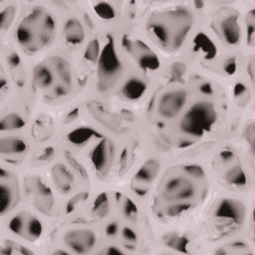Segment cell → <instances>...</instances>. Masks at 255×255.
<instances>
[{"mask_svg": "<svg viewBox=\"0 0 255 255\" xmlns=\"http://www.w3.org/2000/svg\"><path fill=\"white\" fill-rule=\"evenodd\" d=\"M55 154V149L53 147H47V149H44L41 155H40V159H44V161H47V159L52 158V155Z\"/></svg>", "mask_w": 255, "mask_h": 255, "instance_id": "44", "label": "cell"}, {"mask_svg": "<svg viewBox=\"0 0 255 255\" xmlns=\"http://www.w3.org/2000/svg\"><path fill=\"white\" fill-rule=\"evenodd\" d=\"M52 67L55 69L56 75H59V77L61 79L64 85L71 87V67H69V64H68L67 60L63 59V57H60V56H55V57H52Z\"/></svg>", "mask_w": 255, "mask_h": 255, "instance_id": "23", "label": "cell"}, {"mask_svg": "<svg viewBox=\"0 0 255 255\" xmlns=\"http://www.w3.org/2000/svg\"><path fill=\"white\" fill-rule=\"evenodd\" d=\"M246 32L247 43L251 47H255V8H253L246 16Z\"/></svg>", "mask_w": 255, "mask_h": 255, "instance_id": "33", "label": "cell"}, {"mask_svg": "<svg viewBox=\"0 0 255 255\" xmlns=\"http://www.w3.org/2000/svg\"><path fill=\"white\" fill-rule=\"evenodd\" d=\"M93 9H95L96 15L105 21H111V20H115L117 17V11H116L115 5L111 3H105V1L95 3Z\"/></svg>", "mask_w": 255, "mask_h": 255, "instance_id": "26", "label": "cell"}, {"mask_svg": "<svg viewBox=\"0 0 255 255\" xmlns=\"http://www.w3.org/2000/svg\"><path fill=\"white\" fill-rule=\"evenodd\" d=\"M193 27V15L185 8L161 12L151 17L147 25L153 39L165 49L175 51L186 39Z\"/></svg>", "mask_w": 255, "mask_h": 255, "instance_id": "1", "label": "cell"}, {"mask_svg": "<svg viewBox=\"0 0 255 255\" xmlns=\"http://www.w3.org/2000/svg\"><path fill=\"white\" fill-rule=\"evenodd\" d=\"M108 211H109V197L107 193H101L93 202L92 213L97 218H104L108 214Z\"/></svg>", "mask_w": 255, "mask_h": 255, "instance_id": "27", "label": "cell"}, {"mask_svg": "<svg viewBox=\"0 0 255 255\" xmlns=\"http://www.w3.org/2000/svg\"><path fill=\"white\" fill-rule=\"evenodd\" d=\"M217 120L218 112L215 109L214 104L209 101H199L186 112V115L183 116L179 123V128L189 137L198 138L211 130Z\"/></svg>", "mask_w": 255, "mask_h": 255, "instance_id": "3", "label": "cell"}, {"mask_svg": "<svg viewBox=\"0 0 255 255\" xmlns=\"http://www.w3.org/2000/svg\"><path fill=\"white\" fill-rule=\"evenodd\" d=\"M130 51L137 57V63L145 72H154L159 68V60L155 53L147 47L146 44L138 40L131 44Z\"/></svg>", "mask_w": 255, "mask_h": 255, "instance_id": "11", "label": "cell"}, {"mask_svg": "<svg viewBox=\"0 0 255 255\" xmlns=\"http://www.w3.org/2000/svg\"><path fill=\"white\" fill-rule=\"evenodd\" d=\"M249 73H250L251 79L255 83V56H253L250 60V64H249Z\"/></svg>", "mask_w": 255, "mask_h": 255, "instance_id": "45", "label": "cell"}, {"mask_svg": "<svg viewBox=\"0 0 255 255\" xmlns=\"http://www.w3.org/2000/svg\"><path fill=\"white\" fill-rule=\"evenodd\" d=\"M237 154L230 149L222 150L217 157V163L219 169H222L223 182L235 189H243L247 186L246 171L243 170L237 161Z\"/></svg>", "mask_w": 255, "mask_h": 255, "instance_id": "4", "label": "cell"}, {"mask_svg": "<svg viewBox=\"0 0 255 255\" xmlns=\"http://www.w3.org/2000/svg\"><path fill=\"white\" fill-rule=\"evenodd\" d=\"M183 170L186 171L191 178L205 179V171H203L202 167L198 166V165H186V166H183Z\"/></svg>", "mask_w": 255, "mask_h": 255, "instance_id": "37", "label": "cell"}, {"mask_svg": "<svg viewBox=\"0 0 255 255\" xmlns=\"http://www.w3.org/2000/svg\"><path fill=\"white\" fill-rule=\"evenodd\" d=\"M215 255H253L246 243L243 242H234L230 243L229 249L227 247H222L217 250Z\"/></svg>", "mask_w": 255, "mask_h": 255, "instance_id": "28", "label": "cell"}, {"mask_svg": "<svg viewBox=\"0 0 255 255\" xmlns=\"http://www.w3.org/2000/svg\"><path fill=\"white\" fill-rule=\"evenodd\" d=\"M201 92H203L205 95H211V93L214 92V89L211 88L210 84H202V85H201Z\"/></svg>", "mask_w": 255, "mask_h": 255, "instance_id": "46", "label": "cell"}, {"mask_svg": "<svg viewBox=\"0 0 255 255\" xmlns=\"http://www.w3.org/2000/svg\"><path fill=\"white\" fill-rule=\"evenodd\" d=\"M105 233H107L108 237H115L119 233V225L116 222H111L105 227Z\"/></svg>", "mask_w": 255, "mask_h": 255, "instance_id": "42", "label": "cell"}, {"mask_svg": "<svg viewBox=\"0 0 255 255\" xmlns=\"http://www.w3.org/2000/svg\"><path fill=\"white\" fill-rule=\"evenodd\" d=\"M123 238L129 243H135L137 242V234H135L134 231L129 229V227H125L123 230Z\"/></svg>", "mask_w": 255, "mask_h": 255, "instance_id": "39", "label": "cell"}, {"mask_svg": "<svg viewBox=\"0 0 255 255\" xmlns=\"http://www.w3.org/2000/svg\"><path fill=\"white\" fill-rule=\"evenodd\" d=\"M194 51L197 55H199L203 60H213L217 56V47L215 44L203 33H198L194 39Z\"/></svg>", "mask_w": 255, "mask_h": 255, "instance_id": "18", "label": "cell"}, {"mask_svg": "<svg viewBox=\"0 0 255 255\" xmlns=\"http://www.w3.org/2000/svg\"><path fill=\"white\" fill-rule=\"evenodd\" d=\"M253 238H254L255 243V207L254 210H253Z\"/></svg>", "mask_w": 255, "mask_h": 255, "instance_id": "48", "label": "cell"}, {"mask_svg": "<svg viewBox=\"0 0 255 255\" xmlns=\"http://www.w3.org/2000/svg\"><path fill=\"white\" fill-rule=\"evenodd\" d=\"M52 93L55 95V97H63V96H67L69 93V87L64 85V84H60V85H56L53 88Z\"/></svg>", "mask_w": 255, "mask_h": 255, "instance_id": "40", "label": "cell"}, {"mask_svg": "<svg viewBox=\"0 0 255 255\" xmlns=\"http://www.w3.org/2000/svg\"><path fill=\"white\" fill-rule=\"evenodd\" d=\"M64 37L68 44L71 45H79L85 40V31L83 24L77 19H69L64 25Z\"/></svg>", "mask_w": 255, "mask_h": 255, "instance_id": "17", "label": "cell"}, {"mask_svg": "<svg viewBox=\"0 0 255 255\" xmlns=\"http://www.w3.org/2000/svg\"><path fill=\"white\" fill-rule=\"evenodd\" d=\"M52 255H71L69 253H67V251L64 250H56L52 253Z\"/></svg>", "mask_w": 255, "mask_h": 255, "instance_id": "50", "label": "cell"}, {"mask_svg": "<svg viewBox=\"0 0 255 255\" xmlns=\"http://www.w3.org/2000/svg\"><path fill=\"white\" fill-rule=\"evenodd\" d=\"M99 255H127V254L123 253L120 249H117V247L111 246V247H107V249H104Z\"/></svg>", "mask_w": 255, "mask_h": 255, "instance_id": "41", "label": "cell"}, {"mask_svg": "<svg viewBox=\"0 0 255 255\" xmlns=\"http://www.w3.org/2000/svg\"><path fill=\"white\" fill-rule=\"evenodd\" d=\"M146 89L147 84L145 80L139 79V77H130L124 83L123 88H121V96L129 101H135L145 95Z\"/></svg>", "mask_w": 255, "mask_h": 255, "instance_id": "13", "label": "cell"}, {"mask_svg": "<svg viewBox=\"0 0 255 255\" xmlns=\"http://www.w3.org/2000/svg\"><path fill=\"white\" fill-rule=\"evenodd\" d=\"M100 53H101V49H100V43L99 40L95 39L92 40L91 43L87 45V49L84 52V59L89 61L92 64H97L100 57Z\"/></svg>", "mask_w": 255, "mask_h": 255, "instance_id": "32", "label": "cell"}, {"mask_svg": "<svg viewBox=\"0 0 255 255\" xmlns=\"http://www.w3.org/2000/svg\"><path fill=\"white\" fill-rule=\"evenodd\" d=\"M195 185L190 178L186 177H173L163 186V198L170 202L186 203L187 201L194 198Z\"/></svg>", "mask_w": 255, "mask_h": 255, "instance_id": "7", "label": "cell"}, {"mask_svg": "<svg viewBox=\"0 0 255 255\" xmlns=\"http://www.w3.org/2000/svg\"><path fill=\"white\" fill-rule=\"evenodd\" d=\"M243 141L247 143L249 146V151H250L251 157L255 161V121L250 123L245 129H243L242 133Z\"/></svg>", "mask_w": 255, "mask_h": 255, "instance_id": "29", "label": "cell"}, {"mask_svg": "<svg viewBox=\"0 0 255 255\" xmlns=\"http://www.w3.org/2000/svg\"><path fill=\"white\" fill-rule=\"evenodd\" d=\"M95 135H97V133H96L92 128L81 127L75 129V130H72L71 133L68 134V141H69L73 146H85Z\"/></svg>", "mask_w": 255, "mask_h": 255, "instance_id": "22", "label": "cell"}, {"mask_svg": "<svg viewBox=\"0 0 255 255\" xmlns=\"http://www.w3.org/2000/svg\"><path fill=\"white\" fill-rule=\"evenodd\" d=\"M183 73H185V67H183V64H177L174 65V75L173 76V79H179V77H182Z\"/></svg>", "mask_w": 255, "mask_h": 255, "instance_id": "43", "label": "cell"}, {"mask_svg": "<svg viewBox=\"0 0 255 255\" xmlns=\"http://www.w3.org/2000/svg\"><path fill=\"white\" fill-rule=\"evenodd\" d=\"M55 76L51 68L45 65V64H37L33 69V83L40 89H47L53 84Z\"/></svg>", "mask_w": 255, "mask_h": 255, "instance_id": "19", "label": "cell"}, {"mask_svg": "<svg viewBox=\"0 0 255 255\" xmlns=\"http://www.w3.org/2000/svg\"><path fill=\"white\" fill-rule=\"evenodd\" d=\"M9 179H0V215L11 210L16 203V191Z\"/></svg>", "mask_w": 255, "mask_h": 255, "instance_id": "16", "label": "cell"}, {"mask_svg": "<svg viewBox=\"0 0 255 255\" xmlns=\"http://www.w3.org/2000/svg\"><path fill=\"white\" fill-rule=\"evenodd\" d=\"M215 29L227 45H238L242 39L239 16L235 9H225L215 20Z\"/></svg>", "mask_w": 255, "mask_h": 255, "instance_id": "6", "label": "cell"}, {"mask_svg": "<svg viewBox=\"0 0 255 255\" xmlns=\"http://www.w3.org/2000/svg\"><path fill=\"white\" fill-rule=\"evenodd\" d=\"M15 7H8L0 12V31H7L15 19Z\"/></svg>", "mask_w": 255, "mask_h": 255, "instance_id": "34", "label": "cell"}, {"mask_svg": "<svg viewBox=\"0 0 255 255\" xmlns=\"http://www.w3.org/2000/svg\"><path fill=\"white\" fill-rule=\"evenodd\" d=\"M246 219V206L241 201L226 198L217 205L214 210V221L223 229L241 226Z\"/></svg>", "mask_w": 255, "mask_h": 255, "instance_id": "5", "label": "cell"}, {"mask_svg": "<svg viewBox=\"0 0 255 255\" xmlns=\"http://www.w3.org/2000/svg\"><path fill=\"white\" fill-rule=\"evenodd\" d=\"M4 85H5V83H4V80H0V91L3 89Z\"/></svg>", "mask_w": 255, "mask_h": 255, "instance_id": "51", "label": "cell"}, {"mask_svg": "<svg viewBox=\"0 0 255 255\" xmlns=\"http://www.w3.org/2000/svg\"><path fill=\"white\" fill-rule=\"evenodd\" d=\"M187 101V92L183 89H171L165 92L158 100L157 112L163 119H174L183 111Z\"/></svg>", "mask_w": 255, "mask_h": 255, "instance_id": "8", "label": "cell"}, {"mask_svg": "<svg viewBox=\"0 0 255 255\" xmlns=\"http://www.w3.org/2000/svg\"><path fill=\"white\" fill-rule=\"evenodd\" d=\"M165 243L171 249L182 251V253H187V242L183 238L178 237V235H166L165 237Z\"/></svg>", "mask_w": 255, "mask_h": 255, "instance_id": "35", "label": "cell"}, {"mask_svg": "<svg viewBox=\"0 0 255 255\" xmlns=\"http://www.w3.org/2000/svg\"><path fill=\"white\" fill-rule=\"evenodd\" d=\"M97 68H99L100 79L103 81L116 79L121 73V63L116 52L115 44L112 41L107 43V45L103 48L97 61Z\"/></svg>", "mask_w": 255, "mask_h": 255, "instance_id": "9", "label": "cell"}, {"mask_svg": "<svg viewBox=\"0 0 255 255\" xmlns=\"http://www.w3.org/2000/svg\"><path fill=\"white\" fill-rule=\"evenodd\" d=\"M55 17L41 8L33 11L20 21L16 29V40L28 53L43 49L55 39Z\"/></svg>", "mask_w": 255, "mask_h": 255, "instance_id": "2", "label": "cell"}, {"mask_svg": "<svg viewBox=\"0 0 255 255\" xmlns=\"http://www.w3.org/2000/svg\"><path fill=\"white\" fill-rule=\"evenodd\" d=\"M20 253H21L23 255H33V253H32L31 250L25 249V247H21V249H20Z\"/></svg>", "mask_w": 255, "mask_h": 255, "instance_id": "49", "label": "cell"}, {"mask_svg": "<svg viewBox=\"0 0 255 255\" xmlns=\"http://www.w3.org/2000/svg\"><path fill=\"white\" fill-rule=\"evenodd\" d=\"M43 234V225L36 217H28L27 226H25V233H24V238L28 241H36L39 239Z\"/></svg>", "mask_w": 255, "mask_h": 255, "instance_id": "25", "label": "cell"}, {"mask_svg": "<svg viewBox=\"0 0 255 255\" xmlns=\"http://www.w3.org/2000/svg\"><path fill=\"white\" fill-rule=\"evenodd\" d=\"M234 100L237 105L241 108L246 107L250 101V91L245 84L238 83L234 88Z\"/></svg>", "mask_w": 255, "mask_h": 255, "instance_id": "31", "label": "cell"}, {"mask_svg": "<svg viewBox=\"0 0 255 255\" xmlns=\"http://www.w3.org/2000/svg\"><path fill=\"white\" fill-rule=\"evenodd\" d=\"M27 142L19 137H3L0 138V155L15 157L23 155L27 151Z\"/></svg>", "mask_w": 255, "mask_h": 255, "instance_id": "14", "label": "cell"}, {"mask_svg": "<svg viewBox=\"0 0 255 255\" xmlns=\"http://www.w3.org/2000/svg\"><path fill=\"white\" fill-rule=\"evenodd\" d=\"M24 125H25V121L17 113H11V115H7L0 120V130L1 131L23 129Z\"/></svg>", "mask_w": 255, "mask_h": 255, "instance_id": "24", "label": "cell"}, {"mask_svg": "<svg viewBox=\"0 0 255 255\" xmlns=\"http://www.w3.org/2000/svg\"><path fill=\"white\" fill-rule=\"evenodd\" d=\"M51 174L55 185L63 193H69L72 190V187H73V175L64 165H61V163L55 165L52 167Z\"/></svg>", "mask_w": 255, "mask_h": 255, "instance_id": "15", "label": "cell"}, {"mask_svg": "<svg viewBox=\"0 0 255 255\" xmlns=\"http://www.w3.org/2000/svg\"><path fill=\"white\" fill-rule=\"evenodd\" d=\"M124 214L128 219L130 221H135L137 219V215H138V209H137V205H135L130 198H125L123 206Z\"/></svg>", "mask_w": 255, "mask_h": 255, "instance_id": "36", "label": "cell"}, {"mask_svg": "<svg viewBox=\"0 0 255 255\" xmlns=\"http://www.w3.org/2000/svg\"><path fill=\"white\" fill-rule=\"evenodd\" d=\"M159 167H161V165H159L157 159H149V161H146L141 166V169L137 171L134 178L135 182L150 183L157 177V174H158Z\"/></svg>", "mask_w": 255, "mask_h": 255, "instance_id": "20", "label": "cell"}, {"mask_svg": "<svg viewBox=\"0 0 255 255\" xmlns=\"http://www.w3.org/2000/svg\"><path fill=\"white\" fill-rule=\"evenodd\" d=\"M97 242V237L89 229H76L64 235V243L77 255L91 253Z\"/></svg>", "mask_w": 255, "mask_h": 255, "instance_id": "10", "label": "cell"}, {"mask_svg": "<svg viewBox=\"0 0 255 255\" xmlns=\"http://www.w3.org/2000/svg\"><path fill=\"white\" fill-rule=\"evenodd\" d=\"M36 195H37V199H36L37 209L44 211V213H49L52 206H53V195H52L51 190L44 183L37 182V185H36Z\"/></svg>", "mask_w": 255, "mask_h": 255, "instance_id": "21", "label": "cell"}, {"mask_svg": "<svg viewBox=\"0 0 255 255\" xmlns=\"http://www.w3.org/2000/svg\"><path fill=\"white\" fill-rule=\"evenodd\" d=\"M84 198H87V194H84V193H83V194L76 195L75 198H72L71 201L68 202V205H67V213H68V214L75 210L76 206H77V205H79V203L81 202V201H83Z\"/></svg>", "mask_w": 255, "mask_h": 255, "instance_id": "38", "label": "cell"}, {"mask_svg": "<svg viewBox=\"0 0 255 255\" xmlns=\"http://www.w3.org/2000/svg\"><path fill=\"white\" fill-rule=\"evenodd\" d=\"M112 145L107 138L101 139L91 151V162L95 170L100 174H104L111 165Z\"/></svg>", "mask_w": 255, "mask_h": 255, "instance_id": "12", "label": "cell"}, {"mask_svg": "<svg viewBox=\"0 0 255 255\" xmlns=\"http://www.w3.org/2000/svg\"><path fill=\"white\" fill-rule=\"evenodd\" d=\"M27 215L23 214V213H20V214L15 215L13 218L9 221V230L16 235H23L24 237V233H25V226H27Z\"/></svg>", "mask_w": 255, "mask_h": 255, "instance_id": "30", "label": "cell"}, {"mask_svg": "<svg viewBox=\"0 0 255 255\" xmlns=\"http://www.w3.org/2000/svg\"><path fill=\"white\" fill-rule=\"evenodd\" d=\"M11 178V174L8 173V170L3 169V167H0V179H9Z\"/></svg>", "mask_w": 255, "mask_h": 255, "instance_id": "47", "label": "cell"}]
</instances>
